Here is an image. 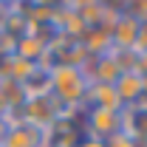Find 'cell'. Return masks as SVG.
I'll return each instance as SVG.
<instances>
[{"mask_svg":"<svg viewBox=\"0 0 147 147\" xmlns=\"http://www.w3.org/2000/svg\"><path fill=\"white\" fill-rule=\"evenodd\" d=\"M76 147H105V139H96V136H82Z\"/></svg>","mask_w":147,"mask_h":147,"instance_id":"obj_12","label":"cell"},{"mask_svg":"<svg viewBox=\"0 0 147 147\" xmlns=\"http://www.w3.org/2000/svg\"><path fill=\"white\" fill-rule=\"evenodd\" d=\"M136 37H139V23L119 9V17L110 26V42H113V48H133Z\"/></svg>","mask_w":147,"mask_h":147,"instance_id":"obj_7","label":"cell"},{"mask_svg":"<svg viewBox=\"0 0 147 147\" xmlns=\"http://www.w3.org/2000/svg\"><path fill=\"white\" fill-rule=\"evenodd\" d=\"M6 130H9V122L0 116V142H3V136H6Z\"/></svg>","mask_w":147,"mask_h":147,"instance_id":"obj_13","label":"cell"},{"mask_svg":"<svg viewBox=\"0 0 147 147\" xmlns=\"http://www.w3.org/2000/svg\"><path fill=\"white\" fill-rule=\"evenodd\" d=\"M122 133L130 136L139 147H147V105L144 102H136L122 108Z\"/></svg>","mask_w":147,"mask_h":147,"instance_id":"obj_4","label":"cell"},{"mask_svg":"<svg viewBox=\"0 0 147 147\" xmlns=\"http://www.w3.org/2000/svg\"><path fill=\"white\" fill-rule=\"evenodd\" d=\"M20 91L26 99H34V96H45L51 93V68L45 65H34V71L28 74V79L20 85Z\"/></svg>","mask_w":147,"mask_h":147,"instance_id":"obj_9","label":"cell"},{"mask_svg":"<svg viewBox=\"0 0 147 147\" xmlns=\"http://www.w3.org/2000/svg\"><path fill=\"white\" fill-rule=\"evenodd\" d=\"M62 105L57 102L51 93H45V96H34V99H26L23 105H20V116H23V122H28L31 127L37 130H45L54 127L57 119L62 116Z\"/></svg>","mask_w":147,"mask_h":147,"instance_id":"obj_2","label":"cell"},{"mask_svg":"<svg viewBox=\"0 0 147 147\" xmlns=\"http://www.w3.org/2000/svg\"><path fill=\"white\" fill-rule=\"evenodd\" d=\"M113 91H116V96H119L122 108L136 105V102H142V93H144V79H142L136 71H122L119 76H116V82H113Z\"/></svg>","mask_w":147,"mask_h":147,"instance_id":"obj_5","label":"cell"},{"mask_svg":"<svg viewBox=\"0 0 147 147\" xmlns=\"http://www.w3.org/2000/svg\"><path fill=\"white\" fill-rule=\"evenodd\" d=\"M6 110H9V105H6V99H3V93H0V116H6Z\"/></svg>","mask_w":147,"mask_h":147,"instance_id":"obj_14","label":"cell"},{"mask_svg":"<svg viewBox=\"0 0 147 147\" xmlns=\"http://www.w3.org/2000/svg\"><path fill=\"white\" fill-rule=\"evenodd\" d=\"M82 108H102V110H122V102L113 91V85H99L91 82L88 93H85V105Z\"/></svg>","mask_w":147,"mask_h":147,"instance_id":"obj_8","label":"cell"},{"mask_svg":"<svg viewBox=\"0 0 147 147\" xmlns=\"http://www.w3.org/2000/svg\"><path fill=\"white\" fill-rule=\"evenodd\" d=\"M82 133L96 136V139H108L122 127V110H102V108H82Z\"/></svg>","mask_w":147,"mask_h":147,"instance_id":"obj_3","label":"cell"},{"mask_svg":"<svg viewBox=\"0 0 147 147\" xmlns=\"http://www.w3.org/2000/svg\"><path fill=\"white\" fill-rule=\"evenodd\" d=\"M88 76L76 65H54L51 68V96L62 108H82L88 93Z\"/></svg>","mask_w":147,"mask_h":147,"instance_id":"obj_1","label":"cell"},{"mask_svg":"<svg viewBox=\"0 0 147 147\" xmlns=\"http://www.w3.org/2000/svg\"><path fill=\"white\" fill-rule=\"evenodd\" d=\"M0 147H42V130L31 127L28 122H14L9 125Z\"/></svg>","mask_w":147,"mask_h":147,"instance_id":"obj_6","label":"cell"},{"mask_svg":"<svg viewBox=\"0 0 147 147\" xmlns=\"http://www.w3.org/2000/svg\"><path fill=\"white\" fill-rule=\"evenodd\" d=\"M136 54L147 51V26H139V37H136V45H133Z\"/></svg>","mask_w":147,"mask_h":147,"instance_id":"obj_11","label":"cell"},{"mask_svg":"<svg viewBox=\"0 0 147 147\" xmlns=\"http://www.w3.org/2000/svg\"><path fill=\"white\" fill-rule=\"evenodd\" d=\"M105 147H139V144H136L130 136H125V133L119 130V133H113V136L105 139Z\"/></svg>","mask_w":147,"mask_h":147,"instance_id":"obj_10","label":"cell"}]
</instances>
